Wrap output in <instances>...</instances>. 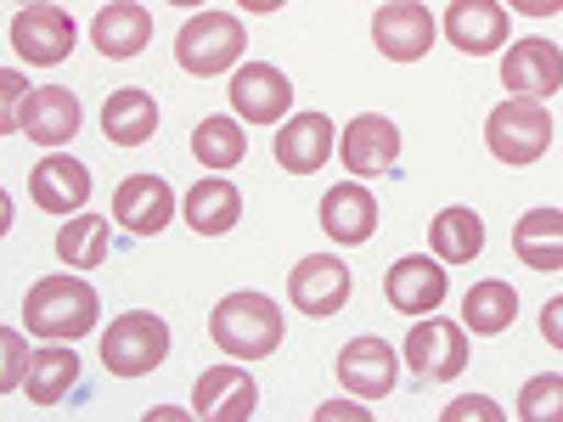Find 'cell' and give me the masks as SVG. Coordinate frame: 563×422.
Wrapping results in <instances>:
<instances>
[{"instance_id": "cell-1", "label": "cell", "mask_w": 563, "mask_h": 422, "mask_svg": "<svg viewBox=\"0 0 563 422\" xmlns=\"http://www.w3.org/2000/svg\"><path fill=\"white\" fill-rule=\"evenodd\" d=\"M102 315V299L85 276H45L23 293V333L45 338V344H74L85 338Z\"/></svg>"}, {"instance_id": "cell-2", "label": "cell", "mask_w": 563, "mask_h": 422, "mask_svg": "<svg viewBox=\"0 0 563 422\" xmlns=\"http://www.w3.org/2000/svg\"><path fill=\"white\" fill-rule=\"evenodd\" d=\"M209 338L225 360H265L282 344V310L265 293H225L209 315Z\"/></svg>"}, {"instance_id": "cell-3", "label": "cell", "mask_w": 563, "mask_h": 422, "mask_svg": "<svg viewBox=\"0 0 563 422\" xmlns=\"http://www.w3.org/2000/svg\"><path fill=\"white\" fill-rule=\"evenodd\" d=\"M485 147H490V158H501L512 169L541 164L547 147H552V113H547V102H536V97L496 102L490 119H485Z\"/></svg>"}, {"instance_id": "cell-4", "label": "cell", "mask_w": 563, "mask_h": 422, "mask_svg": "<svg viewBox=\"0 0 563 422\" xmlns=\"http://www.w3.org/2000/svg\"><path fill=\"white\" fill-rule=\"evenodd\" d=\"M243 45H249V34H243V23L231 18V12H192L180 23V34H175V63L186 68V74H198V79H214V74H225V68H238L243 63Z\"/></svg>"}, {"instance_id": "cell-5", "label": "cell", "mask_w": 563, "mask_h": 422, "mask_svg": "<svg viewBox=\"0 0 563 422\" xmlns=\"http://www.w3.org/2000/svg\"><path fill=\"white\" fill-rule=\"evenodd\" d=\"M164 355H169V326L153 310L113 315V326L102 333V366L113 378H147V371H158Z\"/></svg>"}, {"instance_id": "cell-6", "label": "cell", "mask_w": 563, "mask_h": 422, "mask_svg": "<svg viewBox=\"0 0 563 422\" xmlns=\"http://www.w3.org/2000/svg\"><path fill=\"white\" fill-rule=\"evenodd\" d=\"M225 97H231V113H238L243 124H282L288 108H294V79L276 63H238Z\"/></svg>"}, {"instance_id": "cell-7", "label": "cell", "mask_w": 563, "mask_h": 422, "mask_svg": "<svg viewBox=\"0 0 563 422\" xmlns=\"http://www.w3.org/2000/svg\"><path fill=\"white\" fill-rule=\"evenodd\" d=\"M406 366L417 371V378H429V384H451L456 371L467 366V326L462 321H417L411 333H406Z\"/></svg>"}, {"instance_id": "cell-8", "label": "cell", "mask_w": 563, "mask_h": 422, "mask_svg": "<svg viewBox=\"0 0 563 422\" xmlns=\"http://www.w3.org/2000/svg\"><path fill=\"white\" fill-rule=\"evenodd\" d=\"M288 299L299 315L310 321H327L339 315L344 299H350V265L339 254H305L294 270H288Z\"/></svg>"}, {"instance_id": "cell-9", "label": "cell", "mask_w": 563, "mask_h": 422, "mask_svg": "<svg viewBox=\"0 0 563 422\" xmlns=\"http://www.w3.org/2000/svg\"><path fill=\"white\" fill-rule=\"evenodd\" d=\"M12 52L34 68H52L74 52V18L57 7V0H34L12 18Z\"/></svg>"}, {"instance_id": "cell-10", "label": "cell", "mask_w": 563, "mask_h": 422, "mask_svg": "<svg viewBox=\"0 0 563 422\" xmlns=\"http://www.w3.org/2000/svg\"><path fill=\"white\" fill-rule=\"evenodd\" d=\"M440 23L429 18V7H417V0H384L378 18H372V45L389 57V63H417L429 57Z\"/></svg>"}, {"instance_id": "cell-11", "label": "cell", "mask_w": 563, "mask_h": 422, "mask_svg": "<svg viewBox=\"0 0 563 422\" xmlns=\"http://www.w3.org/2000/svg\"><path fill=\"white\" fill-rule=\"evenodd\" d=\"M339 384L355 395V400H384L395 395L400 384V355L378 338V333H361L339 349Z\"/></svg>"}, {"instance_id": "cell-12", "label": "cell", "mask_w": 563, "mask_h": 422, "mask_svg": "<svg viewBox=\"0 0 563 422\" xmlns=\"http://www.w3.org/2000/svg\"><path fill=\"white\" fill-rule=\"evenodd\" d=\"M339 158L355 180H372V175H389L400 164V130L384 119V113H361L344 124L339 135Z\"/></svg>"}, {"instance_id": "cell-13", "label": "cell", "mask_w": 563, "mask_h": 422, "mask_svg": "<svg viewBox=\"0 0 563 422\" xmlns=\"http://www.w3.org/2000/svg\"><path fill=\"white\" fill-rule=\"evenodd\" d=\"M501 85L512 90V97H536L547 102L552 90H563V45L530 34L519 45H507V57H501Z\"/></svg>"}, {"instance_id": "cell-14", "label": "cell", "mask_w": 563, "mask_h": 422, "mask_svg": "<svg viewBox=\"0 0 563 422\" xmlns=\"http://www.w3.org/2000/svg\"><path fill=\"white\" fill-rule=\"evenodd\" d=\"M384 299L400 310V315H434L445 304V259L434 254H406L389 265L384 276Z\"/></svg>"}, {"instance_id": "cell-15", "label": "cell", "mask_w": 563, "mask_h": 422, "mask_svg": "<svg viewBox=\"0 0 563 422\" xmlns=\"http://www.w3.org/2000/svg\"><path fill=\"white\" fill-rule=\"evenodd\" d=\"M260 411V384L243 366H209L192 389V417L203 422H249Z\"/></svg>"}, {"instance_id": "cell-16", "label": "cell", "mask_w": 563, "mask_h": 422, "mask_svg": "<svg viewBox=\"0 0 563 422\" xmlns=\"http://www.w3.org/2000/svg\"><path fill=\"white\" fill-rule=\"evenodd\" d=\"M440 29L462 57H490L507 45V7L501 0H451Z\"/></svg>"}, {"instance_id": "cell-17", "label": "cell", "mask_w": 563, "mask_h": 422, "mask_svg": "<svg viewBox=\"0 0 563 422\" xmlns=\"http://www.w3.org/2000/svg\"><path fill=\"white\" fill-rule=\"evenodd\" d=\"M333 147H339V130H333L327 113H294L276 130V164L288 175H316L327 158H333Z\"/></svg>"}, {"instance_id": "cell-18", "label": "cell", "mask_w": 563, "mask_h": 422, "mask_svg": "<svg viewBox=\"0 0 563 422\" xmlns=\"http://www.w3.org/2000/svg\"><path fill=\"white\" fill-rule=\"evenodd\" d=\"M29 198H34V209L68 220V214H79L85 198H90V169H85L79 158H68V153L40 158V164L29 169Z\"/></svg>"}, {"instance_id": "cell-19", "label": "cell", "mask_w": 563, "mask_h": 422, "mask_svg": "<svg viewBox=\"0 0 563 422\" xmlns=\"http://www.w3.org/2000/svg\"><path fill=\"white\" fill-rule=\"evenodd\" d=\"M321 231H327L339 248L372 243V231H378V198H372L361 180H339L333 192L321 198Z\"/></svg>"}, {"instance_id": "cell-20", "label": "cell", "mask_w": 563, "mask_h": 422, "mask_svg": "<svg viewBox=\"0 0 563 422\" xmlns=\"http://www.w3.org/2000/svg\"><path fill=\"white\" fill-rule=\"evenodd\" d=\"M169 214H175L169 180H158V175H130V180H119L113 220H119L124 231H135V237H158V231L169 225Z\"/></svg>"}, {"instance_id": "cell-21", "label": "cell", "mask_w": 563, "mask_h": 422, "mask_svg": "<svg viewBox=\"0 0 563 422\" xmlns=\"http://www.w3.org/2000/svg\"><path fill=\"white\" fill-rule=\"evenodd\" d=\"M79 97L63 85H34L29 90V108H23V135L40 141V147H68V141L79 135Z\"/></svg>"}, {"instance_id": "cell-22", "label": "cell", "mask_w": 563, "mask_h": 422, "mask_svg": "<svg viewBox=\"0 0 563 422\" xmlns=\"http://www.w3.org/2000/svg\"><path fill=\"white\" fill-rule=\"evenodd\" d=\"M147 40H153V12L135 7V0H113V7H102L97 23H90V45H97L102 57H113V63L135 57Z\"/></svg>"}, {"instance_id": "cell-23", "label": "cell", "mask_w": 563, "mask_h": 422, "mask_svg": "<svg viewBox=\"0 0 563 422\" xmlns=\"http://www.w3.org/2000/svg\"><path fill=\"white\" fill-rule=\"evenodd\" d=\"M180 209H186V225H192L198 237H225V231L243 220V192L214 175V180H198L192 192L180 198Z\"/></svg>"}, {"instance_id": "cell-24", "label": "cell", "mask_w": 563, "mask_h": 422, "mask_svg": "<svg viewBox=\"0 0 563 422\" xmlns=\"http://www.w3.org/2000/svg\"><path fill=\"white\" fill-rule=\"evenodd\" d=\"M153 130H158L153 90H141V85L113 90L108 108H102V135L113 141V147H141V141H153Z\"/></svg>"}, {"instance_id": "cell-25", "label": "cell", "mask_w": 563, "mask_h": 422, "mask_svg": "<svg viewBox=\"0 0 563 422\" xmlns=\"http://www.w3.org/2000/svg\"><path fill=\"white\" fill-rule=\"evenodd\" d=\"M512 254L530 270H563V209H530L512 225Z\"/></svg>"}, {"instance_id": "cell-26", "label": "cell", "mask_w": 563, "mask_h": 422, "mask_svg": "<svg viewBox=\"0 0 563 422\" xmlns=\"http://www.w3.org/2000/svg\"><path fill=\"white\" fill-rule=\"evenodd\" d=\"M429 248L445 265H474L479 248H485V220L474 209H462V203L456 209H440L434 225H429Z\"/></svg>"}, {"instance_id": "cell-27", "label": "cell", "mask_w": 563, "mask_h": 422, "mask_svg": "<svg viewBox=\"0 0 563 422\" xmlns=\"http://www.w3.org/2000/svg\"><path fill=\"white\" fill-rule=\"evenodd\" d=\"M74 384H79V355H74V344H45V349H34L29 378H23V395H29L34 406H57Z\"/></svg>"}, {"instance_id": "cell-28", "label": "cell", "mask_w": 563, "mask_h": 422, "mask_svg": "<svg viewBox=\"0 0 563 422\" xmlns=\"http://www.w3.org/2000/svg\"><path fill=\"white\" fill-rule=\"evenodd\" d=\"M512 315H519V293L507 288V281H474L462 299V326L474 338H496L512 326Z\"/></svg>"}, {"instance_id": "cell-29", "label": "cell", "mask_w": 563, "mask_h": 422, "mask_svg": "<svg viewBox=\"0 0 563 422\" xmlns=\"http://www.w3.org/2000/svg\"><path fill=\"white\" fill-rule=\"evenodd\" d=\"M192 158L203 164V169H214V175H225V169H238L243 158H249V135H243V119L238 113H214V119H203L198 130H192Z\"/></svg>"}, {"instance_id": "cell-30", "label": "cell", "mask_w": 563, "mask_h": 422, "mask_svg": "<svg viewBox=\"0 0 563 422\" xmlns=\"http://www.w3.org/2000/svg\"><path fill=\"white\" fill-rule=\"evenodd\" d=\"M108 243H113V220L102 214H74L63 231H57V259L68 270H97L108 259Z\"/></svg>"}, {"instance_id": "cell-31", "label": "cell", "mask_w": 563, "mask_h": 422, "mask_svg": "<svg viewBox=\"0 0 563 422\" xmlns=\"http://www.w3.org/2000/svg\"><path fill=\"white\" fill-rule=\"evenodd\" d=\"M519 422H563V378L541 371L519 389Z\"/></svg>"}, {"instance_id": "cell-32", "label": "cell", "mask_w": 563, "mask_h": 422, "mask_svg": "<svg viewBox=\"0 0 563 422\" xmlns=\"http://www.w3.org/2000/svg\"><path fill=\"white\" fill-rule=\"evenodd\" d=\"M0 349H7V371H0V389H7V395H18L23 389V378H29V349H23V333H18V326H7V333H0Z\"/></svg>"}, {"instance_id": "cell-33", "label": "cell", "mask_w": 563, "mask_h": 422, "mask_svg": "<svg viewBox=\"0 0 563 422\" xmlns=\"http://www.w3.org/2000/svg\"><path fill=\"white\" fill-rule=\"evenodd\" d=\"M0 90H7V113H0V130H7V135H18V124H23V108H29V97H23V90H34L18 68H7V74H0Z\"/></svg>"}, {"instance_id": "cell-34", "label": "cell", "mask_w": 563, "mask_h": 422, "mask_svg": "<svg viewBox=\"0 0 563 422\" xmlns=\"http://www.w3.org/2000/svg\"><path fill=\"white\" fill-rule=\"evenodd\" d=\"M440 417H445V422H467V417H479V422H501V406H496V400H485V395H462V400H451Z\"/></svg>"}, {"instance_id": "cell-35", "label": "cell", "mask_w": 563, "mask_h": 422, "mask_svg": "<svg viewBox=\"0 0 563 422\" xmlns=\"http://www.w3.org/2000/svg\"><path fill=\"white\" fill-rule=\"evenodd\" d=\"M541 338L563 355V299H547V310H541Z\"/></svg>"}, {"instance_id": "cell-36", "label": "cell", "mask_w": 563, "mask_h": 422, "mask_svg": "<svg viewBox=\"0 0 563 422\" xmlns=\"http://www.w3.org/2000/svg\"><path fill=\"white\" fill-rule=\"evenodd\" d=\"M507 7L525 18H552V12H563V0H507Z\"/></svg>"}, {"instance_id": "cell-37", "label": "cell", "mask_w": 563, "mask_h": 422, "mask_svg": "<svg viewBox=\"0 0 563 422\" xmlns=\"http://www.w3.org/2000/svg\"><path fill=\"white\" fill-rule=\"evenodd\" d=\"M316 417H321V422H333V417H355V422H366L372 411H366V406H350V400H333V406H321Z\"/></svg>"}, {"instance_id": "cell-38", "label": "cell", "mask_w": 563, "mask_h": 422, "mask_svg": "<svg viewBox=\"0 0 563 422\" xmlns=\"http://www.w3.org/2000/svg\"><path fill=\"white\" fill-rule=\"evenodd\" d=\"M243 12H254V18H265V12H276V7H288V0H238Z\"/></svg>"}, {"instance_id": "cell-39", "label": "cell", "mask_w": 563, "mask_h": 422, "mask_svg": "<svg viewBox=\"0 0 563 422\" xmlns=\"http://www.w3.org/2000/svg\"><path fill=\"white\" fill-rule=\"evenodd\" d=\"M169 7H186V12H192V7H203V0H169Z\"/></svg>"}, {"instance_id": "cell-40", "label": "cell", "mask_w": 563, "mask_h": 422, "mask_svg": "<svg viewBox=\"0 0 563 422\" xmlns=\"http://www.w3.org/2000/svg\"><path fill=\"white\" fill-rule=\"evenodd\" d=\"M29 7H34V0H29Z\"/></svg>"}]
</instances>
